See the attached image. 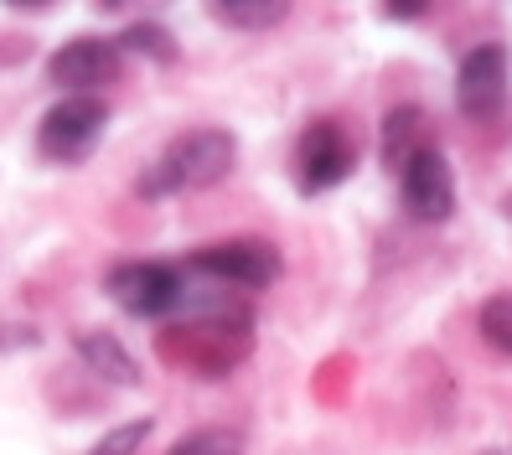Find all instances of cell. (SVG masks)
I'll use <instances>...</instances> for the list:
<instances>
[{
  "instance_id": "7c38bea8",
  "label": "cell",
  "mask_w": 512,
  "mask_h": 455,
  "mask_svg": "<svg viewBox=\"0 0 512 455\" xmlns=\"http://www.w3.org/2000/svg\"><path fill=\"white\" fill-rule=\"evenodd\" d=\"M166 455H244V435L228 430V424H207V430L182 435Z\"/></svg>"
},
{
  "instance_id": "9a60e30c",
  "label": "cell",
  "mask_w": 512,
  "mask_h": 455,
  "mask_svg": "<svg viewBox=\"0 0 512 455\" xmlns=\"http://www.w3.org/2000/svg\"><path fill=\"white\" fill-rule=\"evenodd\" d=\"M145 440H150V419H130V424H114L88 455H140Z\"/></svg>"
},
{
  "instance_id": "3957f363",
  "label": "cell",
  "mask_w": 512,
  "mask_h": 455,
  "mask_svg": "<svg viewBox=\"0 0 512 455\" xmlns=\"http://www.w3.org/2000/svg\"><path fill=\"white\" fill-rule=\"evenodd\" d=\"M104 290L119 311H130L140 321H161L171 311L187 306V280L176 264L161 259H130V264H114L104 275Z\"/></svg>"
},
{
  "instance_id": "ffe728a7",
  "label": "cell",
  "mask_w": 512,
  "mask_h": 455,
  "mask_svg": "<svg viewBox=\"0 0 512 455\" xmlns=\"http://www.w3.org/2000/svg\"><path fill=\"white\" fill-rule=\"evenodd\" d=\"M502 212H507V218H512V192H507V202H502Z\"/></svg>"
},
{
  "instance_id": "5b68a950",
  "label": "cell",
  "mask_w": 512,
  "mask_h": 455,
  "mask_svg": "<svg viewBox=\"0 0 512 455\" xmlns=\"http://www.w3.org/2000/svg\"><path fill=\"white\" fill-rule=\"evenodd\" d=\"M512 94V57L502 42H481L461 57L456 68V109L466 119H492L507 109Z\"/></svg>"
},
{
  "instance_id": "6da1fadb",
  "label": "cell",
  "mask_w": 512,
  "mask_h": 455,
  "mask_svg": "<svg viewBox=\"0 0 512 455\" xmlns=\"http://www.w3.org/2000/svg\"><path fill=\"white\" fill-rule=\"evenodd\" d=\"M238 161V140L218 125H197L176 135L156 166L140 176V197H171V192H202V187H218V181L233 171Z\"/></svg>"
},
{
  "instance_id": "5bb4252c",
  "label": "cell",
  "mask_w": 512,
  "mask_h": 455,
  "mask_svg": "<svg viewBox=\"0 0 512 455\" xmlns=\"http://www.w3.org/2000/svg\"><path fill=\"white\" fill-rule=\"evenodd\" d=\"M476 326H481V337H487L497 352H507V357H512V290L492 295L487 306H481Z\"/></svg>"
},
{
  "instance_id": "e0dca14e",
  "label": "cell",
  "mask_w": 512,
  "mask_h": 455,
  "mask_svg": "<svg viewBox=\"0 0 512 455\" xmlns=\"http://www.w3.org/2000/svg\"><path fill=\"white\" fill-rule=\"evenodd\" d=\"M425 0H388V16H419Z\"/></svg>"
},
{
  "instance_id": "7a4b0ae2",
  "label": "cell",
  "mask_w": 512,
  "mask_h": 455,
  "mask_svg": "<svg viewBox=\"0 0 512 455\" xmlns=\"http://www.w3.org/2000/svg\"><path fill=\"white\" fill-rule=\"evenodd\" d=\"M109 130V104L99 94H68L63 104H52L37 125V150L52 166H83L99 150Z\"/></svg>"
},
{
  "instance_id": "9c48e42d",
  "label": "cell",
  "mask_w": 512,
  "mask_h": 455,
  "mask_svg": "<svg viewBox=\"0 0 512 455\" xmlns=\"http://www.w3.org/2000/svg\"><path fill=\"white\" fill-rule=\"evenodd\" d=\"M73 347H78L83 368L94 373V378H104V383H114V388H140V362L130 357V347L119 342L114 331L88 326V331H78V337H73Z\"/></svg>"
},
{
  "instance_id": "ba28073f",
  "label": "cell",
  "mask_w": 512,
  "mask_h": 455,
  "mask_svg": "<svg viewBox=\"0 0 512 455\" xmlns=\"http://www.w3.org/2000/svg\"><path fill=\"white\" fill-rule=\"evenodd\" d=\"M399 192H404V207L414 223H445L456 212V171H450L440 145H425L404 161Z\"/></svg>"
},
{
  "instance_id": "8992f818",
  "label": "cell",
  "mask_w": 512,
  "mask_h": 455,
  "mask_svg": "<svg viewBox=\"0 0 512 455\" xmlns=\"http://www.w3.org/2000/svg\"><path fill=\"white\" fill-rule=\"evenodd\" d=\"M352 166H357V145H352V135L337 125V119H316V125H306V135H300V145H295L300 192L316 197V192L342 187V181L352 176Z\"/></svg>"
},
{
  "instance_id": "30bf717a",
  "label": "cell",
  "mask_w": 512,
  "mask_h": 455,
  "mask_svg": "<svg viewBox=\"0 0 512 455\" xmlns=\"http://www.w3.org/2000/svg\"><path fill=\"white\" fill-rule=\"evenodd\" d=\"M425 145H430L425 109H414V104L388 109V119H383V140H378V156H383L388 171H404V161L414 156V150H425Z\"/></svg>"
},
{
  "instance_id": "277c9868",
  "label": "cell",
  "mask_w": 512,
  "mask_h": 455,
  "mask_svg": "<svg viewBox=\"0 0 512 455\" xmlns=\"http://www.w3.org/2000/svg\"><path fill=\"white\" fill-rule=\"evenodd\" d=\"M187 275L213 280L223 290H264L280 280V249L264 238H223V244H202L187 259Z\"/></svg>"
},
{
  "instance_id": "d6986e66",
  "label": "cell",
  "mask_w": 512,
  "mask_h": 455,
  "mask_svg": "<svg viewBox=\"0 0 512 455\" xmlns=\"http://www.w3.org/2000/svg\"><path fill=\"white\" fill-rule=\"evenodd\" d=\"M6 6H16V11H47L52 0H6Z\"/></svg>"
},
{
  "instance_id": "8fae6325",
  "label": "cell",
  "mask_w": 512,
  "mask_h": 455,
  "mask_svg": "<svg viewBox=\"0 0 512 455\" xmlns=\"http://www.w3.org/2000/svg\"><path fill=\"white\" fill-rule=\"evenodd\" d=\"M213 11L238 32H269L275 21H285L290 0H213Z\"/></svg>"
},
{
  "instance_id": "52a82bcc",
  "label": "cell",
  "mask_w": 512,
  "mask_h": 455,
  "mask_svg": "<svg viewBox=\"0 0 512 455\" xmlns=\"http://www.w3.org/2000/svg\"><path fill=\"white\" fill-rule=\"evenodd\" d=\"M125 73V47L109 37H73L47 57V83L63 94H99L104 83H119Z\"/></svg>"
},
{
  "instance_id": "2e32d148",
  "label": "cell",
  "mask_w": 512,
  "mask_h": 455,
  "mask_svg": "<svg viewBox=\"0 0 512 455\" xmlns=\"http://www.w3.org/2000/svg\"><path fill=\"white\" fill-rule=\"evenodd\" d=\"M42 331L37 326H0V352H16V347H37Z\"/></svg>"
},
{
  "instance_id": "ac0fdd59",
  "label": "cell",
  "mask_w": 512,
  "mask_h": 455,
  "mask_svg": "<svg viewBox=\"0 0 512 455\" xmlns=\"http://www.w3.org/2000/svg\"><path fill=\"white\" fill-rule=\"evenodd\" d=\"M104 11H125V6H166V0H99Z\"/></svg>"
},
{
  "instance_id": "4fadbf2b",
  "label": "cell",
  "mask_w": 512,
  "mask_h": 455,
  "mask_svg": "<svg viewBox=\"0 0 512 455\" xmlns=\"http://www.w3.org/2000/svg\"><path fill=\"white\" fill-rule=\"evenodd\" d=\"M119 47L140 52V57H156V63H176V42H171L166 26H156V21H135L130 32L119 37Z\"/></svg>"
}]
</instances>
